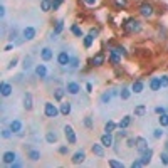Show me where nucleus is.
<instances>
[{
    "label": "nucleus",
    "mask_w": 168,
    "mask_h": 168,
    "mask_svg": "<svg viewBox=\"0 0 168 168\" xmlns=\"http://www.w3.org/2000/svg\"><path fill=\"white\" fill-rule=\"evenodd\" d=\"M12 47H14V46H12V44H7V46H5V52H9V51H12Z\"/></svg>",
    "instance_id": "obj_57"
},
{
    "label": "nucleus",
    "mask_w": 168,
    "mask_h": 168,
    "mask_svg": "<svg viewBox=\"0 0 168 168\" xmlns=\"http://www.w3.org/2000/svg\"><path fill=\"white\" fill-rule=\"evenodd\" d=\"M113 3L116 9H125V7L128 5V0H113Z\"/></svg>",
    "instance_id": "obj_32"
},
{
    "label": "nucleus",
    "mask_w": 168,
    "mask_h": 168,
    "mask_svg": "<svg viewBox=\"0 0 168 168\" xmlns=\"http://www.w3.org/2000/svg\"><path fill=\"white\" fill-rule=\"evenodd\" d=\"M59 153H61V155H66V153H67V146H61V148H59Z\"/></svg>",
    "instance_id": "obj_52"
},
{
    "label": "nucleus",
    "mask_w": 168,
    "mask_h": 168,
    "mask_svg": "<svg viewBox=\"0 0 168 168\" xmlns=\"http://www.w3.org/2000/svg\"><path fill=\"white\" fill-rule=\"evenodd\" d=\"M71 32H72L74 35H77V37H83V30H81V27H79V25H76V24L71 27Z\"/></svg>",
    "instance_id": "obj_35"
},
{
    "label": "nucleus",
    "mask_w": 168,
    "mask_h": 168,
    "mask_svg": "<svg viewBox=\"0 0 168 168\" xmlns=\"http://www.w3.org/2000/svg\"><path fill=\"white\" fill-rule=\"evenodd\" d=\"M84 158H86L84 151H76V153L72 155V163H74V165H79V163L84 161Z\"/></svg>",
    "instance_id": "obj_12"
},
{
    "label": "nucleus",
    "mask_w": 168,
    "mask_h": 168,
    "mask_svg": "<svg viewBox=\"0 0 168 168\" xmlns=\"http://www.w3.org/2000/svg\"><path fill=\"white\" fill-rule=\"evenodd\" d=\"M166 148H168V143H166Z\"/></svg>",
    "instance_id": "obj_58"
},
{
    "label": "nucleus",
    "mask_w": 168,
    "mask_h": 168,
    "mask_svg": "<svg viewBox=\"0 0 168 168\" xmlns=\"http://www.w3.org/2000/svg\"><path fill=\"white\" fill-rule=\"evenodd\" d=\"M35 74H37L39 77H46L47 76V69L44 64H39L37 67H35Z\"/></svg>",
    "instance_id": "obj_25"
},
{
    "label": "nucleus",
    "mask_w": 168,
    "mask_h": 168,
    "mask_svg": "<svg viewBox=\"0 0 168 168\" xmlns=\"http://www.w3.org/2000/svg\"><path fill=\"white\" fill-rule=\"evenodd\" d=\"M131 125V116H123L121 118V121L118 123V128H128V126Z\"/></svg>",
    "instance_id": "obj_23"
},
{
    "label": "nucleus",
    "mask_w": 168,
    "mask_h": 168,
    "mask_svg": "<svg viewBox=\"0 0 168 168\" xmlns=\"http://www.w3.org/2000/svg\"><path fill=\"white\" fill-rule=\"evenodd\" d=\"M0 93H2V96H10V93H12V84L9 83H2L0 84Z\"/></svg>",
    "instance_id": "obj_16"
},
{
    "label": "nucleus",
    "mask_w": 168,
    "mask_h": 168,
    "mask_svg": "<svg viewBox=\"0 0 168 168\" xmlns=\"http://www.w3.org/2000/svg\"><path fill=\"white\" fill-rule=\"evenodd\" d=\"M86 89H88V93H93V84L88 83V84H86Z\"/></svg>",
    "instance_id": "obj_54"
},
{
    "label": "nucleus",
    "mask_w": 168,
    "mask_h": 168,
    "mask_svg": "<svg viewBox=\"0 0 168 168\" xmlns=\"http://www.w3.org/2000/svg\"><path fill=\"white\" fill-rule=\"evenodd\" d=\"M44 113H46L47 118H56L57 114L61 113V109H57L56 104H52V103H46V106H44Z\"/></svg>",
    "instance_id": "obj_3"
},
{
    "label": "nucleus",
    "mask_w": 168,
    "mask_h": 168,
    "mask_svg": "<svg viewBox=\"0 0 168 168\" xmlns=\"http://www.w3.org/2000/svg\"><path fill=\"white\" fill-rule=\"evenodd\" d=\"M116 128H118V125H116L114 121H108V123L104 125V131H106V133H113Z\"/></svg>",
    "instance_id": "obj_27"
},
{
    "label": "nucleus",
    "mask_w": 168,
    "mask_h": 168,
    "mask_svg": "<svg viewBox=\"0 0 168 168\" xmlns=\"http://www.w3.org/2000/svg\"><path fill=\"white\" fill-rule=\"evenodd\" d=\"M108 163H109V166H113V168H123L125 166L121 161H118V160H109Z\"/></svg>",
    "instance_id": "obj_36"
},
{
    "label": "nucleus",
    "mask_w": 168,
    "mask_h": 168,
    "mask_svg": "<svg viewBox=\"0 0 168 168\" xmlns=\"http://www.w3.org/2000/svg\"><path fill=\"white\" fill-rule=\"evenodd\" d=\"M126 146H128V148H134V146H136V140H134V138H128Z\"/></svg>",
    "instance_id": "obj_42"
},
{
    "label": "nucleus",
    "mask_w": 168,
    "mask_h": 168,
    "mask_svg": "<svg viewBox=\"0 0 168 168\" xmlns=\"http://www.w3.org/2000/svg\"><path fill=\"white\" fill-rule=\"evenodd\" d=\"M29 158H30L32 161H37V160L40 158V151H37V150H30V151H29Z\"/></svg>",
    "instance_id": "obj_30"
},
{
    "label": "nucleus",
    "mask_w": 168,
    "mask_h": 168,
    "mask_svg": "<svg viewBox=\"0 0 168 168\" xmlns=\"http://www.w3.org/2000/svg\"><path fill=\"white\" fill-rule=\"evenodd\" d=\"M155 111H157L158 114H165V108H160L158 106V108H155Z\"/></svg>",
    "instance_id": "obj_53"
},
{
    "label": "nucleus",
    "mask_w": 168,
    "mask_h": 168,
    "mask_svg": "<svg viewBox=\"0 0 168 168\" xmlns=\"http://www.w3.org/2000/svg\"><path fill=\"white\" fill-rule=\"evenodd\" d=\"M81 89V86L77 83H67V93L69 94H77Z\"/></svg>",
    "instance_id": "obj_20"
},
{
    "label": "nucleus",
    "mask_w": 168,
    "mask_h": 168,
    "mask_svg": "<svg viewBox=\"0 0 168 168\" xmlns=\"http://www.w3.org/2000/svg\"><path fill=\"white\" fill-rule=\"evenodd\" d=\"M84 126H86V128H89V129L93 128V120H91V116L84 118Z\"/></svg>",
    "instance_id": "obj_41"
},
{
    "label": "nucleus",
    "mask_w": 168,
    "mask_h": 168,
    "mask_svg": "<svg viewBox=\"0 0 168 168\" xmlns=\"http://www.w3.org/2000/svg\"><path fill=\"white\" fill-rule=\"evenodd\" d=\"M15 64H17V59H14V61H10V64H9V69H12V67H14V66Z\"/></svg>",
    "instance_id": "obj_56"
},
{
    "label": "nucleus",
    "mask_w": 168,
    "mask_h": 168,
    "mask_svg": "<svg viewBox=\"0 0 168 168\" xmlns=\"http://www.w3.org/2000/svg\"><path fill=\"white\" fill-rule=\"evenodd\" d=\"M146 148H148V141H146L143 136L136 138V150H138V151H145Z\"/></svg>",
    "instance_id": "obj_14"
},
{
    "label": "nucleus",
    "mask_w": 168,
    "mask_h": 168,
    "mask_svg": "<svg viewBox=\"0 0 168 168\" xmlns=\"http://www.w3.org/2000/svg\"><path fill=\"white\" fill-rule=\"evenodd\" d=\"M104 148H106V146L103 145V143H99V145H98V143H94V145L91 146L93 153L96 155V157H99V158H103V157H104Z\"/></svg>",
    "instance_id": "obj_8"
},
{
    "label": "nucleus",
    "mask_w": 168,
    "mask_h": 168,
    "mask_svg": "<svg viewBox=\"0 0 168 168\" xmlns=\"http://www.w3.org/2000/svg\"><path fill=\"white\" fill-rule=\"evenodd\" d=\"M109 62H111L113 66H118L121 62V54L118 51H114V49L109 51Z\"/></svg>",
    "instance_id": "obj_7"
},
{
    "label": "nucleus",
    "mask_w": 168,
    "mask_h": 168,
    "mask_svg": "<svg viewBox=\"0 0 168 168\" xmlns=\"http://www.w3.org/2000/svg\"><path fill=\"white\" fill-rule=\"evenodd\" d=\"M64 134H66V138H67V141L71 143V145H74V143L77 141V138H76V133H74V129H72V126H64Z\"/></svg>",
    "instance_id": "obj_4"
},
{
    "label": "nucleus",
    "mask_w": 168,
    "mask_h": 168,
    "mask_svg": "<svg viewBox=\"0 0 168 168\" xmlns=\"http://www.w3.org/2000/svg\"><path fill=\"white\" fill-rule=\"evenodd\" d=\"M15 160H17V155H15L14 151H5V153L2 155V161L5 163V165H14Z\"/></svg>",
    "instance_id": "obj_5"
},
{
    "label": "nucleus",
    "mask_w": 168,
    "mask_h": 168,
    "mask_svg": "<svg viewBox=\"0 0 168 168\" xmlns=\"http://www.w3.org/2000/svg\"><path fill=\"white\" fill-rule=\"evenodd\" d=\"M22 34H24V39H25V40H32L35 37V29L34 27H25Z\"/></svg>",
    "instance_id": "obj_11"
},
{
    "label": "nucleus",
    "mask_w": 168,
    "mask_h": 168,
    "mask_svg": "<svg viewBox=\"0 0 168 168\" xmlns=\"http://www.w3.org/2000/svg\"><path fill=\"white\" fill-rule=\"evenodd\" d=\"M151 157H153V150L146 148L145 151H141V161H143V165H148Z\"/></svg>",
    "instance_id": "obj_9"
},
{
    "label": "nucleus",
    "mask_w": 168,
    "mask_h": 168,
    "mask_svg": "<svg viewBox=\"0 0 168 168\" xmlns=\"http://www.w3.org/2000/svg\"><path fill=\"white\" fill-rule=\"evenodd\" d=\"M113 49H114V51H118L121 56H126V49L123 47V46H116V47H113Z\"/></svg>",
    "instance_id": "obj_43"
},
{
    "label": "nucleus",
    "mask_w": 168,
    "mask_h": 168,
    "mask_svg": "<svg viewBox=\"0 0 168 168\" xmlns=\"http://www.w3.org/2000/svg\"><path fill=\"white\" fill-rule=\"evenodd\" d=\"M83 2L86 3V5H89V7H94L98 3V0H83Z\"/></svg>",
    "instance_id": "obj_48"
},
{
    "label": "nucleus",
    "mask_w": 168,
    "mask_h": 168,
    "mask_svg": "<svg viewBox=\"0 0 168 168\" xmlns=\"http://www.w3.org/2000/svg\"><path fill=\"white\" fill-rule=\"evenodd\" d=\"M138 12L143 15V17H146V19H150V17H153V14H155V9H153V5L148 2H143L141 5H140V9H138Z\"/></svg>",
    "instance_id": "obj_2"
},
{
    "label": "nucleus",
    "mask_w": 168,
    "mask_h": 168,
    "mask_svg": "<svg viewBox=\"0 0 168 168\" xmlns=\"http://www.w3.org/2000/svg\"><path fill=\"white\" fill-rule=\"evenodd\" d=\"M160 158H161L163 165H168V153H161V155H160Z\"/></svg>",
    "instance_id": "obj_47"
},
{
    "label": "nucleus",
    "mask_w": 168,
    "mask_h": 168,
    "mask_svg": "<svg viewBox=\"0 0 168 168\" xmlns=\"http://www.w3.org/2000/svg\"><path fill=\"white\" fill-rule=\"evenodd\" d=\"M131 166H133V168H138V166H145V165H143L141 160H134V161L131 163Z\"/></svg>",
    "instance_id": "obj_46"
},
{
    "label": "nucleus",
    "mask_w": 168,
    "mask_h": 168,
    "mask_svg": "<svg viewBox=\"0 0 168 168\" xmlns=\"http://www.w3.org/2000/svg\"><path fill=\"white\" fill-rule=\"evenodd\" d=\"M91 64L93 66H98V67H99V66H103L104 64V54H103V52H98V54L91 59Z\"/></svg>",
    "instance_id": "obj_10"
},
{
    "label": "nucleus",
    "mask_w": 168,
    "mask_h": 168,
    "mask_svg": "<svg viewBox=\"0 0 168 168\" xmlns=\"http://www.w3.org/2000/svg\"><path fill=\"white\" fill-rule=\"evenodd\" d=\"M143 88H145V84H143V81H141V79L134 81L133 86H131V89H133V93H134V94H140V93L143 91Z\"/></svg>",
    "instance_id": "obj_17"
},
{
    "label": "nucleus",
    "mask_w": 168,
    "mask_h": 168,
    "mask_svg": "<svg viewBox=\"0 0 168 168\" xmlns=\"http://www.w3.org/2000/svg\"><path fill=\"white\" fill-rule=\"evenodd\" d=\"M89 34H91V35H93V37H94V39H96V35H98V34H99V30H98V29H91V30H89Z\"/></svg>",
    "instance_id": "obj_51"
},
{
    "label": "nucleus",
    "mask_w": 168,
    "mask_h": 168,
    "mask_svg": "<svg viewBox=\"0 0 168 168\" xmlns=\"http://www.w3.org/2000/svg\"><path fill=\"white\" fill-rule=\"evenodd\" d=\"M10 129L14 131V133H22V123H20L19 120L10 121Z\"/></svg>",
    "instance_id": "obj_19"
},
{
    "label": "nucleus",
    "mask_w": 168,
    "mask_h": 168,
    "mask_svg": "<svg viewBox=\"0 0 168 168\" xmlns=\"http://www.w3.org/2000/svg\"><path fill=\"white\" fill-rule=\"evenodd\" d=\"M101 143H103L106 148L113 146V134H111V133H104L103 136H101Z\"/></svg>",
    "instance_id": "obj_13"
},
{
    "label": "nucleus",
    "mask_w": 168,
    "mask_h": 168,
    "mask_svg": "<svg viewBox=\"0 0 168 168\" xmlns=\"http://www.w3.org/2000/svg\"><path fill=\"white\" fill-rule=\"evenodd\" d=\"M158 121H160V126H168V114L165 113V114H160V118H158Z\"/></svg>",
    "instance_id": "obj_33"
},
{
    "label": "nucleus",
    "mask_w": 168,
    "mask_h": 168,
    "mask_svg": "<svg viewBox=\"0 0 168 168\" xmlns=\"http://www.w3.org/2000/svg\"><path fill=\"white\" fill-rule=\"evenodd\" d=\"M123 27H125V30L128 32V34H134V32H140L141 24H140V20H136V19L131 17V19H126V20H125Z\"/></svg>",
    "instance_id": "obj_1"
},
{
    "label": "nucleus",
    "mask_w": 168,
    "mask_h": 168,
    "mask_svg": "<svg viewBox=\"0 0 168 168\" xmlns=\"http://www.w3.org/2000/svg\"><path fill=\"white\" fill-rule=\"evenodd\" d=\"M150 88H151V91H160V89H161V81H160V77H153V79L150 81Z\"/></svg>",
    "instance_id": "obj_18"
},
{
    "label": "nucleus",
    "mask_w": 168,
    "mask_h": 168,
    "mask_svg": "<svg viewBox=\"0 0 168 168\" xmlns=\"http://www.w3.org/2000/svg\"><path fill=\"white\" fill-rule=\"evenodd\" d=\"M129 96H131V91L129 89H121V99H129Z\"/></svg>",
    "instance_id": "obj_38"
},
{
    "label": "nucleus",
    "mask_w": 168,
    "mask_h": 168,
    "mask_svg": "<svg viewBox=\"0 0 168 168\" xmlns=\"http://www.w3.org/2000/svg\"><path fill=\"white\" fill-rule=\"evenodd\" d=\"M145 114H146V106L145 104H138L136 108H134V116L141 118V116H145Z\"/></svg>",
    "instance_id": "obj_22"
},
{
    "label": "nucleus",
    "mask_w": 168,
    "mask_h": 168,
    "mask_svg": "<svg viewBox=\"0 0 168 168\" xmlns=\"http://www.w3.org/2000/svg\"><path fill=\"white\" fill-rule=\"evenodd\" d=\"M46 140H47V143H56L57 141V134L52 133V131H49V133L46 134Z\"/></svg>",
    "instance_id": "obj_34"
},
{
    "label": "nucleus",
    "mask_w": 168,
    "mask_h": 168,
    "mask_svg": "<svg viewBox=\"0 0 168 168\" xmlns=\"http://www.w3.org/2000/svg\"><path fill=\"white\" fill-rule=\"evenodd\" d=\"M153 136H155V138H161V136H163V131H161V129H155V131H153Z\"/></svg>",
    "instance_id": "obj_49"
},
{
    "label": "nucleus",
    "mask_w": 168,
    "mask_h": 168,
    "mask_svg": "<svg viewBox=\"0 0 168 168\" xmlns=\"http://www.w3.org/2000/svg\"><path fill=\"white\" fill-rule=\"evenodd\" d=\"M32 106H34V104H32V94L25 93V94H24V108H25L27 111H30Z\"/></svg>",
    "instance_id": "obj_15"
},
{
    "label": "nucleus",
    "mask_w": 168,
    "mask_h": 168,
    "mask_svg": "<svg viewBox=\"0 0 168 168\" xmlns=\"http://www.w3.org/2000/svg\"><path fill=\"white\" fill-rule=\"evenodd\" d=\"M61 114H64V116H67L69 113H71V103H62L61 104Z\"/></svg>",
    "instance_id": "obj_28"
},
{
    "label": "nucleus",
    "mask_w": 168,
    "mask_h": 168,
    "mask_svg": "<svg viewBox=\"0 0 168 168\" xmlns=\"http://www.w3.org/2000/svg\"><path fill=\"white\" fill-rule=\"evenodd\" d=\"M69 62H71V57H69L67 52H64V51L59 52V56H57V64L64 67V66H67Z\"/></svg>",
    "instance_id": "obj_6"
},
{
    "label": "nucleus",
    "mask_w": 168,
    "mask_h": 168,
    "mask_svg": "<svg viewBox=\"0 0 168 168\" xmlns=\"http://www.w3.org/2000/svg\"><path fill=\"white\" fill-rule=\"evenodd\" d=\"M40 9H42V12L52 10V0H40Z\"/></svg>",
    "instance_id": "obj_24"
},
{
    "label": "nucleus",
    "mask_w": 168,
    "mask_h": 168,
    "mask_svg": "<svg viewBox=\"0 0 168 168\" xmlns=\"http://www.w3.org/2000/svg\"><path fill=\"white\" fill-rule=\"evenodd\" d=\"M113 96H116V91H111V93H104L103 96H101V101H103V103H109Z\"/></svg>",
    "instance_id": "obj_29"
},
{
    "label": "nucleus",
    "mask_w": 168,
    "mask_h": 168,
    "mask_svg": "<svg viewBox=\"0 0 168 168\" xmlns=\"http://www.w3.org/2000/svg\"><path fill=\"white\" fill-rule=\"evenodd\" d=\"M71 69H77L79 67V59H77V57H74V59H71Z\"/></svg>",
    "instance_id": "obj_40"
},
{
    "label": "nucleus",
    "mask_w": 168,
    "mask_h": 168,
    "mask_svg": "<svg viewBox=\"0 0 168 168\" xmlns=\"http://www.w3.org/2000/svg\"><path fill=\"white\" fill-rule=\"evenodd\" d=\"M160 81H161V88H168V76H161Z\"/></svg>",
    "instance_id": "obj_44"
},
{
    "label": "nucleus",
    "mask_w": 168,
    "mask_h": 168,
    "mask_svg": "<svg viewBox=\"0 0 168 168\" xmlns=\"http://www.w3.org/2000/svg\"><path fill=\"white\" fill-rule=\"evenodd\" d=\"M40 57H42L44 61H51V59H52V49L44 47L42 51H40Z\"/></svg>",
    "instance_id": "obj_21"
},
{
    "label": "nucleus",
    "mask_w": 168,
    "mask_h": 168,
    "mask_svg": "<svg viewBox=\"0 0 168 168\" xmlns=\"http://www.w3.org/2000/svg\"><path fill=\"white\" fill-rule=\"evenodd\" d=\"M3 15H5V7H0V17H3Z\"/></svg>",
    "instance_id": "obj_55"
},
{
    "label": "nucleus",
    "mask_w": 168,
    "mask_h": 168,
    "mask_svg": "<svg viewBox=\"0 0 168 168\" xmlns=\"http://www.w3.org/2000/svg\"><path fill=\"white\" fill-rule=\"evenodd\" d=\"M62 29H64V20L59 19L56 22V27H54V35H59L61 32H62Z\"/></svg>",
    "instance_id": "obj_26"
},
{
    "label": "nucleus",
    "mask_w": 168,
    "mask_h": 168,
    "mask_svg": "<svg viewBox=\"0 0 168 168\" xmlns=\"http://www.w3.org/2000/svg\"><path fill=\"white\" fill-rule=\"evenodd\" d=\"M12 133H14V131H12L10 128L9 129H2V138L3 140H9V138L12 136Z\"/></svg>",
    "instance_id": "obj_37"
},
{
    "label": "nucleus",
    "mask_w": 168,
    "mask_h": 168,
    "mask_svg": "<svg viewBox=\"0 0 168 168\" xmlns=\"http://www.w3.org/2000/svg\"><path fill=\"white\" fill-rule=\"evenodd\" d=\"M62 98H64V91H62V89H57V91H56V99L61 101Z\"/></svg>",
    "instance_id": "obj_45"
},
{
    "label": "nucleus",
    "mask_w": 168,
    "mask_h": 168,
    "mask_svg": "<svg viewBox=\"0 0 168 168\" xmlns=\"http://www.w3.org/2000/svg\"><path fill=\"white\" fill-rule=\"evenodd\" d=\"M64 0H52V10H57L61 5H62Z\"/></svg>",
    "instance_id": "obj_39"
},
{
    "label": "nucleus",
    "mask_w": 168,
    "mask_h": 168,
    "mask_svg": "<svg viewBox=\"0 0 168 168\" xmlns=\"http://www.w3.org/2000/svg\"><path fill=\"white\" fill-rule=\"evenodd\" d=\"M121 131H118V136H120V138H126V134H128V133H126V131H125V128H120Z\"/></svg>",
    "instance_id": "obj_50"
},
{
    "label": "nucleus",
    "mask_w": 168,
    "mask_h": 168,
    "mask_svg": "<svg viewBox=\"0 0 168 168\" xmlns=\"http://www.w3.org/2000/svg\"><path fill=\"white\" fill-rule=\"evenodd\" d=\"M93 42H94V37H93L91 34H88V35L84 37V47H86V49H89V47L93 46Z\"/></svg>",
    "instance_id": "obj_31"
}]
</instances>
